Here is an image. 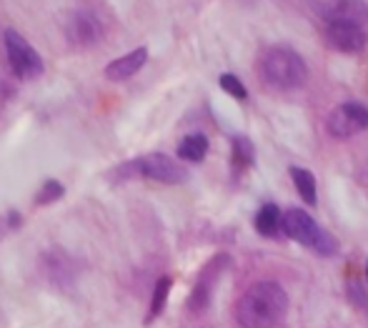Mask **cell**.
Instances as JSON below:
<instances>
[{"label": "cell", "mask_w": 368, "mask_h": 328, "mask_svg": "<svg viewBox=\"0 0 368 328\" xmlns=\"http://www.w3.org/2000/svg\"><path fill=\"white\" fill-rule=\"evenodd\" d=\"M288 296L274 280H258L238 299L236 321L241 328H274L285 316Z\"/></svg>", "instance_id": "1"}, {"label": "cell", "mask_w": 368, "mask_h": 328, "mask_svg": "<svg viewBox=\"0 0 368 328\" xmlns=\"http://www.w3.org/2000/svg\"><path fill=\"white\" fill-rule=\"evenodd\" d=\"M258 73L268 85L278 90H296L309 80L306 60L285 45H274V48L263 50L258 60Z\"/></svg>", "instance_id": "2"}, {"label": "cell", "mask_w": 368, "mask_h": 328, "mask_svg": "<svg viewBox=\"0 0 368 328\" xmlns=\"http://www.w3.org/2000/svg\"><path fill=\"white\" fill-rule=\"evenodd\" d=\"M133 176H141V178L158 180V183H183L185 180V168L178 161H173L171 155L166 153H148L141 155V158H133V161L123 163V166L115 171V178L128 180Z\"/></svg>", "instance_id": "3"}, {"label": "cell", "mask_w": 368, "mask_h": 328, "mask_svg": "<svg viewBox=\"0 0 368 328\" xmlns=\"http://www.w3.org/2000/svg\"><path fill=\"white\" fill-rule=\"evenodd\" d=\"M63 33H66V41L73 48H93V45L103 43L108 28L106 20L101 18V13L95 8L80 6L68 13L66 23H63Z\"/></svg>", "instance_id": "4"}, {"label": "cell", "mask_w": 368, "mask_h": 328, "mask_svg": "<svg viewBox=\"0 0 368 328\" xmlns=\"http://www.w3.org/2000/svg\"><path fill=\"white\" fill-rule=\"evenodd\" d=\"M3 43H6V55L10 63V71L20 80H36L45 71L41 53L28 43V38L15 28H6L3 33Z\"/></svg>", "instance_id": "5"}, {"label": "cell", "mask_w": 368, "mask_h": 328, "mask_svg": "<svg viewBox=\"0 0 368 328\" xmlns=\"http://www.w3.org/2000/svg\"><path fill=\"white\" fill-rule=\"evenodd\" d=\"M323 38L333 50L341 53H358L366 48V30L358 20L351 18H326Z\"/></svg>", "instance_id": "6"}, {"label": "cell", "mask_w": 368, "mask_h": 328, "mask_svg": "<svg viewBox=\"0 0 368 328\" xmlns=\"http://www.w3.org/2000/svg\"><path fill=\"white\" fill-rule=\"evenodd\" d=\"M228 261H231L228 253H218V256H213L201 269V273H198V278H196V286H193V291H190V296H188L190 313H203V311L208 308V304L213 299V288H215V283H218L220 273L228 269Z\"/></svg>", "instance_id": "7"}, {"label": "cell", "mask_w": 368, "mask_h": 328, "mask_svg": "<svg viewBox=\"0 0 368 328\" xmlns=\"http://www.w3.org/2000/svg\"><path fill=\"white\" fill-rule=\"evenodd\" d=\"M326 128L333 138H351L368 128V108L361 103H341L331 110Z\"/></svg>", "instance_id": "8"}, {"label": "cell", "mask_w": 368, "mask_h": 328, "mask_svg": "<svg viewBox=\"0 0 368 328\" xmlns=\"http://www.w3.org/2000/svg\"><path fill=\"white\" fill-rule=\"evenodd\" d=\"M281 228L285 231L288 238L298 241V243H303V245H309V248H313V245L318 243V238L323 236V228L316 226L313 218H311V215L306 213V211H301V208L285 211Z\"/></svg>", "instance_id": "9"}, {"label": "cell", "mask_w": 368, "mask_h": 328, "mask_svg": "<svg viewBox=\"0 0 368 328\" xmlns=\"http://www.w3.org/2000/svg\"><path fill=\"white\" fill-rule=\"evenodd\" d=\"M146 63H148V48H143L141 45V48L131 50V53H125V55H120V58L111 60L103 73H106L108 80L120 83V80H128V78L136 76Z\"/></svg>", "instance_id": "10"}, {"label": "cell", "mask_w": 368, "mask_h": 328, "mask_svg": "<svg viewBox=\"0 0 368 328\" xmlns=\"http://www.w3.org/2000/svg\"><path fill=\"white\" fill-rule=\"evenodd\" d=\"M253 158H255V148L248 138H243V136L233 138V143H231V173H233V178H241V176L253 166Z\"/></svg>", "instance_id": "11"}, {"label": "cell", "mask_w": 368, "mask_h": 328, "mask_svg": "<svg viewBox=\"0 0 368 328\" xmlns=\"http://www.w3.org/2000/svg\"><path fill=\"white\" fill-rule=\"evenodd\" d=\"M171 288H173V278H171V276H161V278L155 280L153 296H150V306H148V313H146V323H153L155 318H158L163 311H166L168 296H171Z\"/></svg>", "instance_id": "12"}, {"label": "cell", "mask_w": 368, "mask_h": 328, "mask_svg": "<svg viewBox=\"0 0 368 328\" xmlns=\"http://www.w3.org/2000/svg\"><path fill=\"white\" fill-rule=\"evenodd\" d=\"M208 153V138L203 133H190L181 141L178 145V158L188 163H201Z\"/></svg>", "instance_id": "13"}, {"label": "cell", "mask_w": 368, "mask_h": 328, "mask_svg": "<svg viewBox=\"0 0 368 328\" xmlns=\"http://www.w3.org/2000/svg\"><path fill=\"white\" fill-rule=\"evenodd\" d=\"M281 223H283V215H281L276 203H266L258 211V215H255V231L261 233V236H268V238L281 231Z\"/></svg>", "instance_id": "14"}, {"label": "cell", "mask_w": 368, "mask_h": 328, "mask_svg": "<svg viewBox=\"0 0 368 328\" xmlns=\"http://www.w3.org/2000/svg\"><path fill=\"white\" fill-rule=\"evenodd\" d=\"M291 178L296 183L298 196L303 198L306 203H316V178L311 171L306 168H291Z\"/></svg>", "instance_id": "15"}, {"label": "cell", "mask_w": 368, "mask_h": 328, "mask_svg": "<svg viewBox=\"0 0 368 328\" xmlns=\"http://www.w3.org/2000/svg\"><path fill=\"white\" fill-rule=\"evenodd\" d=\"M63 196H66V185L55 178H48L43 180L41 191L36 193V206H53V203H58Z\"/></svg>", "instance_id": "16"}, {"label": "cell", "mask_w": 368, "mask_h": 328, "mask_svg": "<svg viewBox=\"0 0 368 328\" xmlns=\"http://www.w3.org/2000/svg\"><path fill=\"white\" fill-rule=\"evenodd\" d=\"M218 83H220V88L226 90L228 96L238 98V101H246V98H248V90H246V85L241 83V78L233 76V73H223V76L218 78Z\"/></svg>", "instance_id": "17"}, {"label": "cell", "mask_w": 368, "mask_h": 328, "mask_svg": "<svg viewBox=\"0 0 368 328\" xmlns=\"http://www.w3.org/2000/svg\"><path fill=\"white\" fill-rule=\"evenodd\" d=\"M348 296L353 299V304L361 306V308H368V293L363 291V286L358 283V278L348 280Z\"/></svg>", "instance_id": "18"}, {"label": "cell", "mask_w": 368, "mask_h": 328, "mask_svg": "<svg viewBox=\"0 0 368 328\" xmlns=\"http://www.w3.org/2000/svg\"><path fill=\"white\" fill-rule=\"evenodd\" d=\"M366 276H368V266H366Z\"/></svg>", "instance_id": "19"}]
</instances>
